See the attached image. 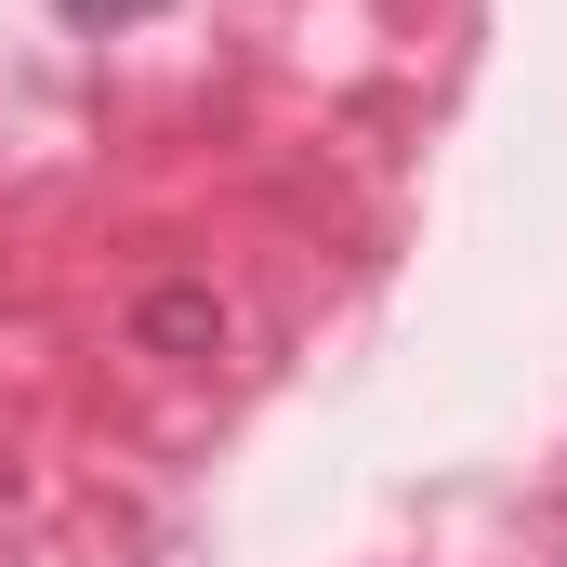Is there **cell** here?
<instances>
[{
  "label": "cell",
  "instance_id": "cell-1",
  "mask_svg": "<svg viewBox=\"0 0 567 567\" xmlns=\"http://www.w3.org/2000/svg\"><path fill=\"white\" fill-rule=\"evenodd\" d=\"M80 13H133V0H80Z\"/></svg>",
  "mask_w": 567,
  "mask_h": 567
}]
</instances>
